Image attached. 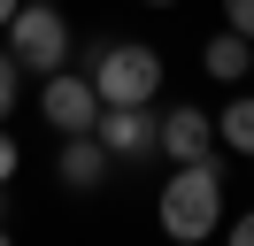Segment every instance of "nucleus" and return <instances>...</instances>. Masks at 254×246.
Masks as SVG:
<instances>
[{
  "mask_svg": "<svg viewBox=\"0 0 254 246\" xmlns=\"http://www.w3.org/2000/svg\"><path fill=\"white\" fill-rule=\"evenodd\" d=\"M93 138L116 154V162H139V154H154V146H162V123L146 116V108H100Z\"/></svg>",
  "mask_w": 254,
  "mask_h": 246,
  "instance_id": "5",
  "label": "nucleus"
},
{
  "mask_svg": "<svg viewBox=\"0 0 254 246\" xmlns=\"http://www.w3.org/2000/svg\"><path fill=\"white\" fill-rule=\"evenodd\" d=\"M247 77H254V62H247Z\"/></svg>",
  "mask_w": 254,
  "mask_h": 246,
  "instance_id": "17",
  "label": "nucleus"
},
{
  "mask_svg": "<svg viewBox=\"0 0 254 246\" xmlns=\"http://www.w3.org/2000/svg\"><path fill=\"white\" fill-rule=\"evenodd\" d=\"M0 39H8V54H16V69H39V77H54L69 62V23H62V8L54 0H23L8 23H0Z\"/></svg>",
  "mask_w": 254,
  "mask_h": 246,
  "instance_id": "3",
  "label": "nucleus"
},
{
  "mask_svg": "<svg viewBox=\"0 0 254 246\" xmlns=\"http://www.w3.org/2000/svg\"><path fill=\"white\" fill-rule=\"evenodd\" d=\"M139 8H177V0H139Z\"/></svg>",
  "mask_w": 254,
  "mask_h": 246,
  "instance_id": "15",
  "label": "nucleus"
},
{
  "mask_svg": "<svg viewBox=\"0 0 254 246\" xmlns=\"http://www.w3.org/2000/svg\"><path fill=\"white\" fill-rule=\"evenodd\" d=\"M16 100H23V69H16V54L0 46V123L16 116Z\"/></svg>",
  "mask_w": 254,
  "mask_h": 246,
  "instance_id": "10",
  "label": "nucleus"
},
{
  "mask_svg": "<svg viewBox=\"0 0 254 246\" xmlns=\"http://www.w3.org/2000/svg\"><path fill=\"white\" fill-rule=\"evenodd\" d=\"M39 116L54 123V131H93L100 123V92H93V77H77V69H54L47 85H39Z\"/></svg>",
  "mask_w": 254,
  "mask_h": 246,
  "instance_id": "4",
  "label": "nucleus"
},
{
  "mask_svg": "<svg viewBox=\"0 0 254 246\" xmlns=\"http://www.w3.org/2000/svg\"><path fill=\"white\" fill-rule=\"evenodd\" d=\"M216 146H231V154L254 162V92H239V100L216 116Z\"/></svg>",
  "mask_w": 254,
  "mask_h": 246,
  "instance_id": "9",
  "label": "nucleus"
},
{
  "mask_svg": "<svg viewBox=\"0 0 254 246\" xmlns=\"http://www.w3.org/2000/svg\"><path fill=\"white\" fill-rule=\"evenodd\" d=\"M223 31H239V39H254V0H223Z\"/></svg>",
  "mask_w": 254,
  "mask_h": 246,
  "instance_id": "11",
  "label": "nucleus"
},
{
  "mask_svg": "<svg viewBox=\"0 0 254 246\" xmlns=\"http://www.w3.org/2000/svg\"><path fill=\"white\" fill-rule=\"evenodd\" d=\"M223 246H254V208H247V215L231 223V239H223Z\"/></svg>",
  "mask_w": 254,
  "mask_h": 246,
  "instance_id": "13",
  "label": "nucleus"
},
{
  "mask_svg": "<svg viewBox=\"0 0 254 246\" xmlns=\"http://www.w3.org/2000/svg\"><path fill=\"white\" fill-rule=\"evenodd\" d=\"M54 8H62V0H54Z\"/></svg>",
  "mask_w": 254,
  "mask_h": 246,
  "instance_id": "18",
  "label": "nucleus"
},
{
  "mask_svg": "<svg viewBox=\"0 0 254 246\" xmlns=\"http://www.w3.org/2000/svg\"><path fill=\"white\" fill-rule=\"evenodd\" d=\"M93 92H100V108H146L162 92V54L139 46V39L100 46V54H93Z\"/></svg>",
  "mask_w": 254,
  "mask_h": 246,
  "instance_id": "2",
  "label": "nucleus"
},
{
  "mask_svg": "<svg viewBox=\"0 0 254 246\" xmlns=\"http://www.w3.org/2000/svg\"><path fill=\"white\" fill-rule=\"evenodd\" d=\"M154 223L170 231L177 246L216 239V223H223V169H216V154H208V162H177V177L162 184V200H154Z\"/></svg>",
  "mask_w": 254,
  "mask_h": 246,
  "instance_id": "1",
  "label": "nucleus"
},
{
  "mask_svg": "<svg viewBox=\"0 0 254 246\" xmlns=\"http://www.w3.org/2000/svg\"><path fill=\"white\" fill-rule=\"evenodd\" d=\"M16 8H23V0H0V23H8V15H16Z\"/></svg>",
  "mask_w": 254,
  "mask_h": 246,
  "instance_id": "14",
  "label": "nucleus"
},
{
  "mask_svg": "<svg viewBox=\"0 0 254 246\" xmlns=\"http://www.w3.org/2000/svg\"><path fill=\"white\" fill-rule=\"evenodd\" d=\"M108 169H116V154L100 146L93 131H69V138H62V154H54L62 192H100V184H108Z\"/></svg>",
  "mask_w": 254,
  "mask_h": 246,
  "instance_id": "6",
  "label": "nucleus"
},
{
  "mask_svg": "<svg viewBox=\"0 0 254 246\" xmlns=\"http://www.w3.org/2000/svg\"><path fill=\"white\" fill-rule=\"evenodd\" d=\"M247 62H254V39H239V31H216V39L200 46V69L216 77V85H239Z\"/></svg>",
  "mask_w": 254,
  "mask_h": 246,
  "instance_id": "8",
  "label": "nucleus"
},
{
  "mask_svg": "<svg viewBox=\"0 0 254 246\" xmlns=\"http://www.w3.org/2000/svg\"><path fill=\"white\" fill-rule=\"evenodd\" d=\"M162 154H170V162H208V154H216V116H200V108L177 100L170 116H162Z\"/></svg>",
  "mask_w": 254,
  "mask_h": 246,
  "instance_id": "7",
  "label": "nucleus"
},
{
  "mask_svg": "<svg viewBox=\"0 0 254 246\" xmlns=\"http://www.w3.org/2000/svg\"><path fill=\"white\" fill-rule=\"evenodd\" d=\"M0 246H8V231H0Z\"/></svg>",
  "mask_w": 254,
  "mask_h": 246,
  "instance_id": "16",
  "label": "nucleus"
},
{
  "mask_svg": "<svg viewBox=\"0 0 254 246\" xmlns=\"http://www.w3.org/2000/svg\"><path fill=\"white\" fill-rule=\"evenodd\" d=\"M16 169H23V146H16V138H8V131H0V184L16 177Z\"/></svg>",
  "mask_w": 254,
  "mask_h": 246,
  "instance_id": "12",
  "label": "nucleus"
}]
</instances>
